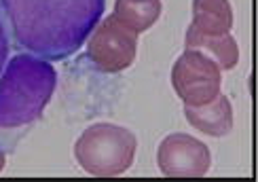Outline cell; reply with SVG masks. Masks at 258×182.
<instances>
[{
	"instance_id": "1",
	"label": "cell",
	"mask_w": 258,
	"mask_h": 182,
	"mask_svg": "<svg viewBox=\"0 0 258 182\" xmlns=\"http://www.w3.org/2000/svg\"><path fill=\"white\" fill-rule=\"evenodd\" d=\"M15 40L55 62L77 53L104 17L106 0H0Z\"/></svg>"
},
{
	"instance_id": "2",
	"label": "cell",
	"mask_w": 258,
	"mask_h": 182,
	"mask_svg": "<svg viewBox=\"0 0 258 182\" xmlns=\"http://www.w3.org/2000/svg\"><path fill=\"white\" fill-rule=\"evenodd\" d=\"M57 87L49 59L19 53L0 72V130H17L38 121Z\"/></svg>"
},
{
	"instance_id": "3",
	"label": "cell",
	"mask_w": 258,
	"mask_h": 182,
	"mask_svg": "<svg viewBox=\"0 0 258 182\" xmlns=\"http://www.w3.org/2000/svg\"><path fill=\"white\" fill-rule=\"evenodd\" d=\"M136 153V134L114 123H95L87 127L74 144V157L83 172L98 178L125 174L134 165Z\"/></svg>"
},
{
	"instance_id": "4",
	"label": "cell",
	"mask_w": 258,
	"mask_h": 182,
	"mask_svg": "<svg viewBox=\"0 0 258 182\" xmlns=\"http://www.w3.org/2000/svg\"><path fill=\"white\" fill-rule=\"evenodd\" d=\"M138 55V34L112 13L98 21L87 42V57L104 74L127 70Z\"/></svg>"
},
{
	"instance_id": "5",
	"label": "cell",
	"mask_w": 258,
	"mask_h": 182,
	"mask_svg": "<svg viewBox=\"0 0 258 182\" xmlns=\"http://www.w3.org/2000/svg\"><path fill=\"white\" fill-rule=\"evenodd\" d=\"M171 87L184 106H201L222 93V70L206 53L184 49L171 68Z\"/></svg>"
},
{
	"instance_id": "6",
	"label": "cell",
	"mask_w": 258,
	"mask_h": 182,
	"mask_svg": "<svg viewBox=\"0 0 258 182\" xmlns=\"http://www.w3.org/2000/svg\"><path fill=\"white\" fill-rule=\"evenodd\" d=\"M157 165L167 178H201L212 167V153L195 136L169 134L159 144Z\"/></svg>"
},
{
	"instance_id": "7",
	"label": "cell",
	"mask_w": 258,
	"mask_h": 182,
	"mask_svg": "<svg viewBox=\"0 0 258 182\" xmlns=\"http://www.w3.org/2000/svg\"><path fill=\"white\" fill-rule=\"evenodd\" d=\"M184 119L197 132L212 138H222L233 130V106L227 95L218 93L201 106H184Z\"/></svg>"
},
{
	"instance_id": "8",
	"label": "cell",
	"mask_w": 258,
	"mask_h": 182,
	"mask_svg": "<svg viewBox=\"0 0 258 182\" xmlns=\"http://www.w3.org/2000/svg\"><path fill=\"white\" fill-rule=\"evenodd\" d=\"M184 47L206 53L208 57H212L218 64L220 70H233L239 62V47L237 40L231 36V32H227V34H201V32L188 26L184 36Z\"/></svg>"
},
{
	"instance_id": "9",
	"label": "cell",
	"mask_w": 258,
	"mask_h": 182,
	"mask_svg": "<svg viewBox=\"0 0 258 182\" xmlns=\"http://www.w3.org/2000/svg\"><path fill=\"white\" fill-rule=\"evenodd\" d=\"M201 34H227L233 28V7L229 0H192V21Z\"/></svg>"
},
{
	"instance_id": "10",
	"label": "cell",
	"mask_w": 258,
	"mask_h": 182,
	"mask_svg": "<svg viewBox=\"0 0 258 182\" xmlns=\"http://www.w3.org/2000/svg\"><path fill=\"white\" fill-rule=\"evenodd\" d=\"M161 13H163L161 0H114L112 11V15L123 21L129 30H134L138 36L153 28Z\"/></svg>"
},
{
	"instance_id": "11",
	"label": "cell",
	"mask_w": 258,
	"mask_h": 182,
	"mask_svg": "<svg viewBox=\"0 0 258 182\" xmlns=\"http://www.w3.org/2000/svg\"><path fill=\"white\" fill-rule=\"evenodd\" d=\"M7 57H9V38H7V32L3 26V17H0V72L5 68Z\"/></svg>"
},
{
	"instance_id": "12",
	"label": "cell",
	"mask_w": 258,
	"mask_h": 182,
	"mask_svg": "<svg viewBox=\"0 0 258 182\" xmlns=\"http://www.w3.org/2000/svg\"><path fill=\"white\" fill-rule=\"evenodd\" d=\"M5 165H7V157H5V153H3V151H0V172L5 169Z\"/></svg>"
}]
</instances>
